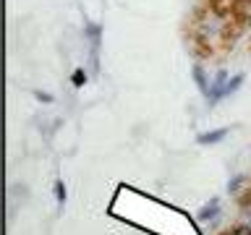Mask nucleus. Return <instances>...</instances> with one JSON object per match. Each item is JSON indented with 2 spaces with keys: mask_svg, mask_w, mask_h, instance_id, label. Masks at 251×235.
<instances>
[{
  "mask_svg": "<svg viewBox=\"0 0 251 235\" xmlns=\"http://www.w3.org/2000/svg\"><path fill=\"white\" fill-rule=\"evenodd\" d=\"M217 214H220V199H217V196H212V199L204 204L199 212H196V219H199V222H212Z\"/></svg>",
  "mask_w": 251,
  "mask_h": 235,
  "instance_id": "20e7f679",
  "label": "nucleus"
},
{
  "mask_svg": "<svg viewBox=\"0 0 251 235\" xmlns=\"http://www.w3.org/2000/svg\"><path fill=\"white\" fill-rule=\"evenodd\" d=\"M34 99L42 102V105H52V102H55V97L50 92H34Z\"/></svg>",
  "mask_w": 251,
  "mask_h": 235,
  "instance_id": "4468645a",
  "label": "nucleus"
},
{
  "mask_svg": "<svg viewBox=\"0 0 251 235\" xmlns=\"http://www.w3.org/2000/svg\"><path fill=\"white\" fill-rule=\"evenodd\" d=\"M204 3H207V8H209V11H215V8H220V5H223V0H204Z\"/></svg>",
  "mask_w": 251,
  "mask_h": 235,
  "instance_id": "2eb2a0df",
  "label": "nucleus"
},
{
  "mask_svg": "<svg viewBox=\"0 0 251 235\" xmlns=\"http://www.w3.org/2000/svg\"><path fill=\"white\" fill-rule=\"evenodd\" d=\"M230 21L238 24L241 29H249V26H251V13L243 8L241 3H233V5H230Z\"/></svg>",
  "mask_w": 251,
  "mask_h": 235,
  "instance_id": "423d86ee",
  "label": "nucleus"
},
{
  "mask_svg": "<svg viewBox=\"0 0 251 235\" xmlns=\"http://www.w3.org/2000/svg\"><path fill=\"white\" fill-rule=\"evenodd\" d=\"M233 3H241V5H251V0H233Z\"/></svg>",
  "mask_w": 251,
  "mask_h": 235,
  "instance_id": "dca6fc26",
  "label": "nucleus"
},
{
  "mask_svg": "<svg viewBox=\"0 0 251 235\" xmlns=\"http://www.w3.org/2000/svg\"><path fill=\"white\" fill-rule=\"evenodd\" d=\"M246 186H249V175H243V172H241V175H235V178L227 180V193L238 196V193H241Z\"/></svg>",
  "mask_w": 251,
  "mask_h": 235,
  "instance_id": "0eeeda50",
  "label": "nucleus"
},
{
  "mask_svg": "<svg viewBox=\"0 0 251 235\" xmlns=\"http://www.w3.org/2000/svg\"><path fill=\"white\" fill-rule=\"evenodd\" d=\"M220 235H233V233H230V227H227V230H223V233H220Z\"/></svg>",
  "mask_w": 251,
  "mask_h": 235,
  "instance_id": "f3484780",
  "label": "nucleus"
},
{
  "mask_svg": "<svg viewBox=\"0 0 251 235\" xmlns=\"http://www.w3.org/2000/svg\"><path fill=\"white\" fill-rule=\"evenodd\" d=\"M52 193H55V201H58L60 207H63V204H66V199H68V191H66V183H63L60 178L55 180V186H52Z\"/></svg>",
  "mask_w": 251,
  "mask_h": 235,
  "instance_id": "1a4fd4ad",
  "label": "nucleus"
},
{
  "mask_svg": "<svg viewBox=\"0 0 251 235\" xmlns=\"http://www.w3.org/2000/svg\"><path fill=\"white\" fill-rule=\"evenodd\" d=\"M86 81H89V76H86V68H76L74 73H71V84H74L76 89H81Z\"/></svg>",
  "mask_w": 251,
  "mask_h": 235,
  "instance_id": "9d476101",
  "label": "nucleus"
},
{
  "mask_svg": "<svg viewBox=\"0 0 251 235\" xmlns=\"http://www.w3.org/2000/svg\"><path fill=\"white\" fill-rule=\"evenodd\" d=\"M235 204H238V209H243V212L251 209V186H246V188L238 193V201H235Z\"/></svg>",
  "mask_w": 251,
  "mask_h": 235,
  "instance_id": "9b49d317",
  "label": "nucleus"
},
{
  "mask_svg": "<svg viewBox=\"0 0 251 235\" xmlns=\"http://www.w3.org/2000/svg\"><path fill=\"white\" fill-rule=\"evenodd\" d=\"M227 81H230V73H227L225 68H220L217 73H215V81L209 84V97H207V105H209V107H215L217 102L225 97V86H227Z\"/></svg>",
  "mask_w": 251,
  "mask_h": 235,
  "instance_id": "f257e3e1",
  "label": "nucleus"
},
{
  "mask_svg": "<svg viewBox=\"0 0 251 235\" xmlns=\"http://www.w3.org/2000/svg\"><path fill=\"white\" fill-rule=\"evenodd\" d=\"M243 81H246V76H243V73H235L230 81H227V86H225V97H230V94L238 92L241 86H243Z\"/></svg>",
  "mask_w": 251,
  "mask_h": 235,
  "instance_id": "6e6552de",
  "label": "nucleus"
},
{
  "mask_svg": "<svg viewBox=\"0 0 251 235\" xmlns=\"http://www.w3.org/2000/svg\"><path fill=\"white\" fill-rule=\"evenodd\" d=\"M230 233L233 235H251V222H235V225H230Z\"/></svg>",
  "mask_w": 251,
  "mask_h": 235,
  "instance_id": "ddd939ff",
  "label": "nucleus"
},
{
  "mask_svg": "<svg viewBox=\"0 0 251 235\" xmlns=\"http://www.w3.org/2000/svg\"><path fill=\"white\" fill-rule=\"evenodd\" d=\"M209 19V11H207V8H201V5H196L194 8V16H191V21L196 24V26H199V24L201 21H207Z\"/></svg>",
  "mask_w": 251,
  "mask_h": 235,
  "instance_id": "f8f14e48",
  "label": "nucleus"
},
{
  "mask_svg": "<svg viewBox=\"0 0 251 235\" xmlns=\"http://www.w3.org/2000/svg\"><path fill=\"white\" fill-rule=\"evenodd\" d=\"M227 133H230V128H212V131H204V133H199V136H196V144L199 146H212V144H220V141H223Z\"/></svg>",
  "mask_w": 251,
  "mask_h": 235,
  "instance_id": "7ed1b4c3",
  "label": "nucleus"
},
{
  "mask_svg": "<svg viewBox=\"0 0 251 235\" xmlns=\"http://www.w3.org/2000/svg\"><path fill=\"white\" fill-rule=\"evenodd\" d=\"M191 76H194V84H196V89H199L204 97H209V81H207V70H204L201 63H194V68H191Z\"/></svg>",
  "mask_w": 251,
  "mask_h": 235,
  "instance_id": "39448f33",
  "label": "nucleus"
},
{
  "mask_svg": "<svg viewBox=\"0 0 251 235\" xmlns=\"http://www.w3.org/2000/svg\"><path fill=\"white\" fill-rule=\"evenodd\" d=\"M191 45H194V50H196L199 58H212V55H215V47H212V42H209V34L201 31V29L191 31Z\"/></svg>",
  "mask_w": 251,
  "mask_h": 235,
  "instance_id": "f03ea898",
  "label": "nucleus"
}]
</instances>
